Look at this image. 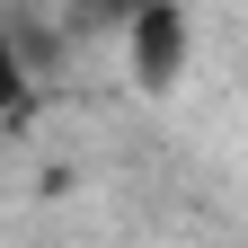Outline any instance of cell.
Instances as JSON below:
<instances>
[{
	"mask_svg": "<svg viewBox=\"0 0 248 248\" xmlns=\"http://www.w3.org/2000/svg\"><path fill=\"white\" fill-rule=\"evenodd\" d=\"M124 71H133V89H151V98H169L186 80V9L177 0H142L133 9V27H124Z\"/></svg>",
	"mask_w": 248,
	"mask_h": 248,
	"instance_id": "1",
	"label": "cell"
},
{
	"mask_svg": "<svg viewBox=\"0 0 248 248\" xmlns=\"http://www.w3.org/2000/svg\"><path fill=\"white\" fill-rule=\"evenodd\" d=\"M18 107H27V62H18V45H9V36H0V124H9Z\"/></svg>",
	"mask_w": 248,
	"mask_h": 248,
	"instance_id": "2",
	"label": "cell"
}]
</instances>
